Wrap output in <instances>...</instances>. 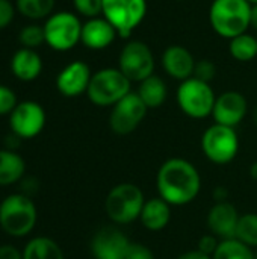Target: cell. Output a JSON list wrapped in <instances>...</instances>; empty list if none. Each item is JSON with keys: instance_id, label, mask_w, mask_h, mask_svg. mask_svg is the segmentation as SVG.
<instances>
[{"instance_id": "6da1fadb", "label": "cell", "mask_w": 257, "mask_h": 259, "mask_svg": "<svg viewBox=\"0 0 257 259\" xmlns=\"http://www.w3.org/2000/svg\"><path fill=\"white\" fill-rule=\"evenodd\" d=\"M156 188L159 197L171 206H185L197 199L201 190V178L188 159L170 158L158 170Z\"/></svg>"}, {"instance_id": "7a4b0ae2", "label": "cell", "mask_w": 257, "mask_h": 259, "mask_svg": "<svg viewBox=\"0 0 257 259\" xmlns=\"http://www.w3.org/2000/svg\"><path fill=\"white\" fill-rule=\"evenodd\" d=\"M251 3L248 0H214L209 8V23L217 35L232 39L250 27Z\"/></svg>"}, {"instance_id": "3957f363", "label": "cell", "mask_w": 257, "mask_h": 259, "mask_svg": "<svg viewBox=\"0 0 257 259\" xmlns=\"http://www.w3.org/2000/svg\"><path fill=\"white\" fill-rule=\"evenodd\" d=\"M132 91V82L117 67H106L92 73L86 96L95 106L108 108L118 103Z\"/></svg>"}, {"instance_id": "277c9868", "label": "cell", "mask_w": 257, "mask_h": 259, "mask_svg": "<svg viewBox=\"0 0 257 259\" xmlns=\"http://www.w3.org/2000/svg\"><path fill=\"white\" fill-rule=\"evenodd\" d=\"M145 197L142 190L130 182L115 185L106 196L105 211L115 225H130L139 219Z\"/></svg>"}, {"instance_id": "5b68a950", "label": "cell", "mask_w": 257, "mask_h": 259, "mask_svg": "<svg viewBox=\"0 0 257 259\" xmlns=\"http://www.w3.org/2000/svg\"><path fill=\"white\" fill-rule=\"evenodd\" d=\"M176 100L180 111L194 120H203L212 115L217 96L211 83L195 79L194 76L180 82L176 91Z\"/></svg>"}, {"instance_id": "8992f818", "label": "cell", "mask_w": 257, "mask_h": 259, "mask_svg": "<svg viewBox=\"0 0 257 259\" xmlns=\"http://www.w3.org/2000/svg\"><path fill=\"white\" fill-rule=\"evenodd\" d=\"M36 208L23 194H11L0 203V226L11 237H24L35 228Z\"/></svg>"}, {"instance_id": "52a82bcc", "label": "cell", "mask_w": 257, "mask_h": 259, "mask_svg": "<svg viewBox=\"0 0 257 259\" xmlns=\"http://www.w3.org/2000/svg\"><path fill=\"white\" fill-rule=\"evenodd\" d=\"M147 0H103L101 15L114 26L118 36L129 38L147 17Z\"/></svg>"}, {"instance_id": "ba28073f", "label": "cell", "mask_w": 257, "mask_h": 259, "mask_svg": "<svg viewBox=\"0 0 257 259\" xmlns=\"http://www.w3.org/2000/svg\"><path fill=\"white\" fill-rule=\"evenodd\" d=\"M82 21L68 11L53 12L44 23L45 44L56 52H68L80 42Z\"/></svg>"}, {"instance_id": "9c48e42d", "label": "cell", "mask_w": 257, "mask_h": 259, "mask_svg": "<svg viewBox=\"0 0 257 259\" xmlns=\"http://www.w3.org/2000/svg\"><path fill=\"white\" fill-rule=\"evenodd\" d=\"M203 155L217 165L230 164L239 152V137L235 127L214 123L201 135Z\"/></svg>"}, {"instance_id": "30bf717a", "label": "cell", "mask_w": 257, "mask_h": 259, "mask_svg": "<svg viewBox=\"0 0 257 259\" xmlns=\"http://www.w3.org/2000/svg\"><path fill=\"white\" fill-rule=\"evenodd\" d=\"M155 55L150 46L141 39H130L124 44L118 56V68L133 83L155 74Z\"/></svg>"}, {"instance_id": "8fae6325", "label": "cell", "mask_w": 257, "mask_h": 259, "mask_svg": "<svg viewBox=\"0 0 257 259\" xmlns=\"http://www.w3.org/2000/svg\"><path fill=\"white\" fill-rule=\"evenodd\" d=\"M148 108L141 100L136 91H130L118 103L112 106L109 115V126L117 135H129L142 123Z\"/></svg>"}, {"instance_id": "7c38bea8", "label": "cell", "mask_w": 257, "mask_h": 259, "mask_svg": "<svg viewBox=\"0 0 257 259\" xmlns=\"http://www.w3.org/2000/svg\"><path fill=\"white\" fill-rule=\"evenodd\" d=\"M9 124L12 134L18 138H35L45 126V111L36 102H20L9 114Z\"/></svg>"}, {"instance_id": "4fadbf2b", "label": "cell", "mask_w": 257, "mask_h": 259, "mask_svg": "<svg viewBox=\"0 0 257 259\" xmlns=\"http://www.w3.org/2000/svg\"><path fill=\"white\" fill-rule=\"evenodd\" d=\"M248 111V102L245 96L239 91H224L223 94L217 96L212 118L215 123L236 127L247 115Z\"/></svg>"}, {"instance_id": "5bb4252c", "label": "cell", "mask_w": 257, "mask_h": 259, "mask_svg": "<svg viewBox=\"0 0 257 259\" xmlns=\"http://www.w3.org/2000/svg\"><path fill=\"white\" fill-rule=\"evenodd\" d=\"M132 241L117 228L105 226L91 240L94 259H124Z\"/></svg>"}, {"instance_id": "9a60e30c", "label": "cell", "mask_w": 257, "mask_h": 259, "mask_svg": "<svg viewBox=\"0 0 257 259\" xmlns=\"http://www.w3.org/2000/svg\"><path fill=\"white\" fill-rule=\"evenodd\" d=\"M91 77L92 73L86 62L73 61L59 71L56 77V88L64 97H77L88 91Z\"/></svg>"}, {"instance_id": "2e32d148", "label": "cell", "mask_w": 257, "mask_h": 259, "mask_svg": "<svg viewBox=\"0 0 257 259\" xmlns=\"http://www.w3.org/2000/svg\"><path fill=\"white\" fill-rule=\"evenodd\" d=\"M239 212L230 202H217L208 214V228L218 240H230L236 237Z\"/></svg>"}, {"instance_id": "e0dca14e", "label": "cell", "mask_w": 257, "mask_h": 259, "mask_svg": "<svg viewBox=\"0 0 257 259\" xmlns=\"http://www.w3.org/2000/svg\"><path fill=\"white\" fill-rule=\"evenodd\" d=\"M161 62H162L164 71L170 77L183 82L194 76V68H195L197 61L194 55L185 46L173 44L164 50Z\"/></svg>"}, {"instance_id": "ac0fdd59", "label": "cell", "mask_w": 257, "mask_h": 259, "mask_svg": "<svg viewBox=\"0 0 257 259\" xmlns=\"http://www.w3.org/2000/svg\"><path fill=\"white\" fill-rule=\"evenodd\" d=\"M117 36V30L103 15L88 18L82 24L80 42L89 50H105L115 41Z\"/></svg>"}, {"instance_id": "d6986e66", "label": "cell", "mask_w": 257, "mask_h": 259, "mask_svg": "<svg viewBox=\"0 0 257 259\" xmlns=\"http://www.w3.org/2000/svg\"><path fill=\"white\" fill-rule=\"evenodd\" d=\"M11 71L18 80H35L42 71V59L33 49H18L11 59Z\"/></svg>"}, {"instance_id": "ffe728a7", "label": "cell", "mask_w": 257, "mask_h": 259, "mask_svg": "<svg viewBox=\"0 0 257 259\" xmlns=\"http://www.w3.org/2000/svg\"><path fill=\"white\" fill-rule=\"evenodd\" d=\"M139 220L147 231L159 232L165 229L171 220V205L161 197H151L145 200Z\"/></svg>"}, {"instance_id": "44dd1931", "label": "cell", "mask_w": 257, "mask_h": 259, "mask_svg": "<svg viewBox=\"0 0 257 259\" xmlns=\"http://www.w3.org/2000/svg\"><path fill=\"white\" fill-rule=\"evenodd\" d=\"M136 93L148 109H156L165 103L168 96V88L162 77L153 74L138 83Z\"/></svg>"}, {"instance_id": "7402d4cb", "label": "cell", "mask_w": 257, "mask_h": 259, "mask_svg": "<svg viewBox=\"0 0 257 259\" xmlns=\"http://www.w3.org/2000/svg\"><path fill=\"white\" fill-rule=\"evenodd\" d=\"M24 159L18 153L9 149L0 150V187L18 182L24 175Z\"/></svg>"}, {"instance_id": "603a6c76", "label": "cell", "mask_w": 257, "mask_h": 259, "mask_svg": "<svg viewBox=\"0 0 257 259\" xmlns=\"http://www.w3.org/2000/svg\"><path fill=\"white\" fill-rule=\"evenodd\" d=\"M23 259H64L61 247L50 238L38 237L27 243Z\"/></svg>"}, {"instance_id": "cb8c5ba5", "label": "cell", "mask_w": 257, "mask_h": 259, "mask_svg": "<svg viewBox=\"0 0 257 259\" xmlns=\"http://www.w3.org/2000/svg\"><path fill=\"white\" fill-rule=\"evenodd\" d=\"M229 52L238 62H250L257 56V38L250 33H241L229 39Z\"/></svg>"}, {"instance_id": "d4e9b609", "label": "cell", "mask_w": 257, "mask_h": 259, "mask_svg": "<svg viewBox=\"0 0 257 259\" xmlns=\"http://www.w3.org/2000/svg\"><path fill=\"white\" fill-rule=\"evenodd\" d=\"M212 259H254V250L238 238L221 240Z\"/></svg>"}, {"instance_id": "484cf974", "label": "cell", "mask_w": 257, "mask_h": 259, "mask_svg": "<svg viewBox=\"0 0 257 259\" xmlns=\"http://www.w3.org/2000/svg\"><path fill=\"white\" fill-rule=\"evenodd\" d=\"M56 0H17V11L30 20L48 18L53 14Z\"/></svg>"}, {"instance_id": "4316f807", "label": "cell", "mask_w": 257, "mask_h": 259, "mask_svg": "<svg viewBox=\"0 0 257 259\" xmlns=\"http://www.w3.org/2000/svg\"><path fill=\"white\" fill-rule=\"evenodd\" d=\"M235 238L251 249H257V214L247 212L239 217Z\"/></svg>"}, {"instance_id": "83f0119b", "label": "cell", "mask_w": 257, "mask_h": 259, "mask_svg": "<svg viewBox=\"0 0 257 259\" xmlns=\"http://www.w3.org/2000/svg\"><path fill=\"white\" fill-rule=\"evenodd\" d=\"M18 41L24 49H35L39 47L41 44L45 42V35H44V27L38 24H29L24 26L20 30Z\"/></svg>"}, {"instance_id": "f1b7e54d", "label": "cell", "mask_w": 257, "mask_h": 259, "mask_svg": "<svg viewBox=\"0 0 257 259\" xmlns=\"http://www.w3.org/2000/svg\"><path fill=\"white\" fill-rule=\"evenodd\" d=\"M73 6L79 15L94 18L101 15L103 0H73Z\"/></svg>"}, {"instance_id": "f546056e", "label": "cell", "mask_w": 257, "mask_h": 259, "mask_svg": "<svg viewBox=\"0 0 257 259\" xmlns=\"http://www.w3.org/2000/svg\"><path fill=\"white\" fill-rule=\"evenodd\" d=\"M217 76V65L211 59H200L195 62L194 68V77L203 82L211 83Z\"/></svg>"}, {"instance_id": "4dcf8cb0", "label": "cell", "mask_w": 257, "mask_h": 259, "mask_svg": "<svg viewBox=\"0 0 257 259\" xmlns=\"http://www.w3.org/2000/svg\"><path fill=\"white\" fill-rule=\"evenodd\" d=\"M17 105H18V102H17L15 93L8 87L0 85V115L11 114Z\"/></svg>"}, {"instance_id": "1f68e13d", "label": "cell", "mask_w": 257, "mask_h": 259, "mask_svg": "<svg viewBox=\"0 0 257 259\" xmlns=\"http://www.w3.org/2000/svg\"><path fill=\"white\" fill-rule=\"evenodd\" d=\"M124 259H155L153 252L142 243H130Z\"/></svg>"}, {"instance_id": "d6a6232c", "label": "cell", "mask_w": 257, "mask_h": 259, "mask_svg": "<svg viewBox=\"0 0 257 259\" xmlns=\"http://www.w3.org/2000/svg\"><path fill=\"white\" fill-rule=\"evenodd\" d=\"M220 241H221V240H218V238H217L215 235H212V234H209V235H203V237L198 240L197 249H198L200 252H203V253H206V255L212 256V255L215 253V250H217V247H218Z\"/></svg>"}, {"instance_id": "836d02e7", "label": "cell", "mask_w": 257, "mask_h": 259, "mask_svg": "<svg viewBox=\"0 0 257 259\" xmlns=\"http://www.w3.org/2000/svg\"><path fill=\"white\" fill-rule=\"evenodd\" d=\"M15 8L9 0H0V29H5L14 20Z\"/></svg>"}, {"instance_id": "e575fe53", "label": "cell", "mask_w": 257, "mask_h": 259, "mask_svg": "<svg viewBox=\"0 0 257 259\" xmlns=\"http://www.w3.org/2000/svg\"><path fill=\"white\" fill-rule=\"evenodd\" d=\"M0 259H23V253H20L14 246L5 244L0 246Z\"/></svg>"}, {"instance_id": "d590c367", "label": "cell", "mask_w": 257, "mask_h": 259, "mask_svg": "<svg viewBox=\"0 0 257 259\" xmlns=\"http://www.w3.org/2000/svg\"><path fill=\"white\" fill-rule=\"evenodd\" d=\"M177 259H212V256H209V255L200 252L198 249H195V250H189V252L182 253Z\"/></svg>"}, {"instance_id": "8d00e7d4", "label": "cell", "mask_w": 257, "mask_h": 259, "mask_svg": "<svg viewBox=\"0 0 257 259\" xmlns=\"http://www.w3.org/2000/svg\"><path fill=\"white\" fill-rule=\"evenodd\" d=\"M227 197H229V190L226 187H217L214 190L215 202H227Z\"/></svg>"}, {"instance_id": "74e56055", "label": "cell", "mask_w": 257, "mask_h": 259, "mask_svg": "<svg viewBox=\"0 0 257 259\" xmlns=\"http://www.w3.org/2000/svg\"><path fill=\"white\" fill-rule=\"evenodd\" d=\"M250 27L257 30V5H251V15H250Z\"/></svg>"}, {"instance_id": "f35d334b", "label": "cell", "mask_w": 257, "mask_h": 259, "mask_svg": "<svg viewBox=\"0 0 257 259\" xmlns=\"http://www.w3.org/2000/svg\"><path fill=\"white\" fill-rule=\"evenodd\" d=\"M250 176H251V179L257 181V161H254V162L250 165Z\"/></svg>"}, {"instance_id": "ab89813d", "label": "cell", "mask_w": 257, "mask_h": 259, "mask_svg": "<svg viewBox=\"0 0 257 259\" xmlns=\"http://www.w3.org/2000/svg\"><path fill=\"white\" fill-rule=\"evenodd\" d=\"M253 121H254V124H256L257 127V106L254 108V111H253Z\"/></svg>"}, {"instance_id": "60d3db41", "label": "cell", "mask_w": 257, "mask_h": 259, "mask_svg": "<svg viewBox=\"0 0 257 259\" xmlns=\"http://www.w3.org/2000/svg\"><path fill=\"white\" fill-rule=\"evenodd\" d=\"M248 2H250L251 5H257V0H248Z\"/></svg>"}, {"instance_id": "b9f144b4", "label": "cell", "mask_w": 257, "mask_h": 259, "mask_svg": "<svg viewBox=\"0 0 257 259\" xmlns=\"http://www.w3.org/2000/svg\"><path fill=\"white\" fill-rule=\"evenodd\" d=\"M254 259H257V249H256V252H254Z\"/></svg>"}]
</instances>
